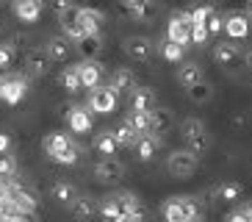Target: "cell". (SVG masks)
I'll list each match as a JSON object with an SVG mask.
<instances>
[{
	"mask_svg": "<svg viewBox=\"0 0 252 222\" xmlns=\"http://www.w3.org/2000/svg\"><path fill=\"white\" fill-rule=\"evenodd\" d=\"M42 150H45L47 158H53L56 164H78L81 158V145L75 139L72 133L67 131H53V133H45V139H42Z\"/></svg>",
	"mask_w": 252,
	"mask_h": 222,
	"instance_id": "obj_1",
	"label": "cell"
},
{
	"mask_svg": "<svg viewBox=\"0 0 252 222\" xmlns=\"http://www.w3.org/2000/svg\"><path fill=\"white\" fill-rule=\"evenodd\" d=\"M161 214L166 222H200L202 211L197 197H189V194H172V197L163 200Z\"/></svg>",
	"mask_w": 252,
	"mask_h": 222,
	"instance_id": "obj_2",
	"label": "cell"
},
{
	"mask_svg": "<svg viewBox=\"0 0 252 222\" xmlns=\"http://www.w3.org/2000/svg\"><path fill=\"white\" fill-rule=\"evenodd\" d=\"M180 136H183V142H186V150H191L194 155H202L208 150V145H211L205 122L197 119V117H189V119L180 122Z\"/></svg>",
	"mask_w": 252,
	"mask_h": 222,
	"instance_id": "obj_3",
	"label": "cell"
},
{
	"mask_svg": "<svg viewBox=\"0 0 252 222\" xmlns=\"http://www.w3.org/2000/svg\"><path fill=\"white\" fill-rule=\"evenodd\" d=\"M166 170L175 178H191L194 172L200 170V155H194L191 150H186V148L172 150L166 155Z\"/></svg>",
	"mask_w": 252,
	"mask_h": 222,
	"instance_id": "obj_4",
	"label": "cell"
},
{
	"mask_svg": "<svg viewBox=\"0 0 252 222\" xmlns=\"http://www.w3.org/2000/svg\"><path fill=\"white\" fill-rule=\"evenodd\" d=\"M166 39L183 47L191 44V11H172L166 20Z\"/></svg>",
	"mask_w": 252,
	"mask_h": 222,
	"instance_id": "obj_5",
	"label": "cell"
},
{
	"mask_svg": "<svg viewBox=\"0 0 252 222\" xmlns=\"http://www.w3.org/2000/svg\"><path fill=\"white\" fill-rule=\"evenodd\" d=\"M117 106H119V95L111 86H103V83H100L97 89H89L86 109H89L92 114H111V111H117Z\"/></svg>",
	"mask_w": 252,
	"mask_h": 222,
	"instance_id": "obj_6",
	"label": "cell"
},
{
	"mask_svg": "<svg viewBox=\"0 0 252 222\" xmlns=\"http://www.w3.org/2000/svg\"><path fill=\"white\" fill-rule=\"evenodd\" d=\"M61 114H64V119H67L69 133L83 136V133H92V128H94V114H92L86 106H64Z\"/></svg>",
	"mask_w": 252,
	"mask_h": 222,
	"instance_id": "obj_7",
	"label": "cell"
},
{
	"mask_svg": "<svg viewBox=\"0 0 252 222\" xmlns=\"http://www.w3.org/2000/svg\"><path fill=\"white\" fill-rule=\"evenodd\" d=\"M28 95V78L25 75H3L0 78V100L6 106H17Z\"/></svg>",
	"mask_w": 252,
	"mask_h": 222,
	"instance_id": "obj_8",
	"label": "cell"
},
{
	"mask_svg": "<svg viewBox=\"0 0 252 222\" xmlns=\"http://www.w3.org/2000/svg\"><path fill=\"white\" fill-rule=\"evenodd\" d=\"M125 172H127V167L119 158H100L94 164V181L97 184H105V186L119 184L125 178Z\"/></svg>",
	"mask_w": 252,
	"mask_h": 222,
	"instance_id": "obj_9",
	"label": "cell"
},
{
	"mask_svg": "<svg viewBox=\"0 0 252 222\" xmlns=\"http://www.w3.org/2000/svg\"><path fill=\"white\" fill-rule=\"evenodd\" d=\"M122 50H125L127 59H133V61H150L153 53H156V44H153L150 37H127L122 42Z\"/></svg>",
	"mask_w": 252,
	"mask_h": 222,
	"instance_id": "obj_10",
	"label": "cell"
},
{
	"mask_svg": "<svg viewBox=\"0 0 252 222\" xmlns=\"http://www.w3.org/2000/svg\"><path fill=\"white\" fill-rule=\"evenodd\" d=\"M78 67V78H81V89H97L103 83V75H105V67L100 61H81Z\"/></svg>",
	"mask_w": 252,
	"mask_h": 222,
	"instance_id": "obj_11",
	"label": "cell"
},
{
	"mask_svg": "<svg viewBox=\"0 0 252 222\" xmlns=\"http://www.w3.org/2000/svg\"><path fill=\"white\" fill-rule=\"evenodd\" d=\"M222 31L230 37V42H236V39H244L250 34V17L244 11H227L224 14V25Z\"/></svg>",
	"mask_w": 252,
	"mask_h": 222,
	"instance_id": "obj_12",
	"label": "cell"
},
{
	"mask_svg": "<svg viewBox=\"0 0 252 222\" xmlns=\"http://www.w3.org/2000/svg\"><path fill=\"white\" fill-rule=\"evenodd\" d=\"M50 67H53V61L45 53V47H36V50H31L25 56V73H28V78H45L50 73Z\"/></svg>",
	"mask_w": 252,
	"mask_h": 222,
	"instance_id": "obj_13",
	"label": "cell"
},
{
	"mask_svg": "<svg viewBox=\"0 0 252 222\" xmlns=\"http://www.w3.org/2000/svg\"><path fill=\"white\" fill-rule=\"evenodd\" d=\"M78 22L83 28V37H94L103 31V22H105V14L97 11V8H89V6H78Z\"/></svg>",
	"mask_w": 252,
	"mask_h": 222,
	"instance_id": "obj_14",
	"label": "cell"
},
{
	"mask_svg": "<svg viewBox=\"0 0 252 222\" xmlns=\"http://www.w3.org/2000/svg\"><path fill=\"white\" fill-rule=\"evenodd\" d=\"M92 148H94V153L100 155V158H117V153H119V145H117V136H114V131H100V133H94Z\"/></svg>",
	"mask_w": 252,
	"mask_h": 222,
	"instance_id": "obj_15",
	"label": "cell"
},
{
	"mask_svg": "<svg viewBox=\"0 0 252 222\" xmlns=\"http://www.w3.org/2000/svg\"><path fill=\"white\" fill-rule=\"evenodd\" d=\"M47 194H50L59 206H72L75 203V197H78V186L72 184V181H56V184H50V189H47Z\"/></svg>",
	"mask_w": 252,
	"mask_h": 222,
	"instance_id": "obj_16",
	"label": "cell"
},
{
	"mask_svg": "<svg viewBox=\"0 0 252 222\" xmlns=\"http://www.w3.org/2000/svg\"><path fill=\"white\" fill-rule=\"evenodd\" d=\"M175 78H178V83L183 89H189V86H194V83L205 81V73H202V67L197 64V61H180Z\"/></svg>",
	"mask_w": 252,
	"mask_h": 222,
	"instance_id": "obj_17",
	"label": "cell"
},
{
	"mask_svg": "<svg viewBox=\"0 0 252 222\" xmlns=\"http://www.w3.org/2000/svg\"><path fill=\"white\" fill-rule=\"evenodd\" d=\"M11 6H14L17 20H23V22H36L39 17H42V11H45V0H14Z\"/></svg>",
	"mask_w": 252,
	"mask_h": 222,
	"instance_id": "obj_18",
	"label": "cell"
},
{
	"mask_svg": "<svg viewBox=\"0 0 252 222\" xmlns=\"http://www.w3.org/2000/svg\"><path fill=\"white\" fill-rule=\"evenodd\" d=\"M158 103L153 86H136L130 92V111H153Z\"/></svg>",
	"mask_w": 252,
	"mask_h": 222,
	"instance_id": "obj_19",
	"label": "cell"
},
{
	"mask_svg": "<svg viewBox=\"0 0 252 222\" xmlns=\"http://www.w3.org/2000/svg\"><path fill=\"white\" fill-rule=\"evenodd\" d=\"M59 22H61V31H64V37L69 42H81L83 39V28H81V22H78V6H72L64 14H59Z\"/></svg>",
	"mask_w": 252,
	"mask_h": 222,
	"instance_id": "obj_20",
	"label": "cell"
},
{
	"mask_svg": "<svg viewBox=\"0 0 252 222\" xmlns=\"http://www.w3.org/2000/svg\"><path fill=\"white\" fill-rule=\"evenodd\" d=\"M114 197H117V203H119V208H122L125 217H144V206H141V200L136 192L119 189V192H114Z\"/></svg>",
	"mask_w": 252,
	"mask_h": 222,
	"instance_id": "obj_21",
	"label": "cell"
},
{
	"mask_svg": "<svg viewBox=\"0 0 252 222\" xmlns=\"http://www.w3.org/2000/svg\"><path fill=\"white\" fill-rule=\"evenodd\" d=\"M108 86H111L117 95H122V92L130 95V92L139 86V83H136V73L133 70H127V67H117V70L111 73V83H108Z\"/></svg>",
	"mask_w": 252,
	"mask_h": 222,
	"instance_id": "obj_22",
	"label": "cell"
},
{
	"mask_svg": "<svg viewBox=\"0 0 252 222\" xmlns=\"http://www.w3.org/2000/svg\"><path fill=\"white\" fill-rule=\"evenodd\" d=\"M69 211H72L75 222H86V220H92V217H97V200L92 197V194H78L75 203L69 206Z\"/></svg>",
	"mask_w": 252,
	"mask_h": 222,
	"instance_id": "obj_23",
	"label": "cell"
},
{
	"mask_svg": "<svg viewBox=\"0 0 252 222\" xmlns=\"http://www.w3.org/2000/svg\"><path fill=\"white\" fill-rule=\"evenodd\" d=\"M133 150H136V158H139V161H153L158 155V150H161V136L144 133V136H139Z\"/></svg>",
	"mask_w": 252,
	"mask_h": 222,
	"instance_id": "obj_24",
	"label": "cell"
},
{
	"mask_svg": "<svg viewBox=\"0 0 252 222\" xmlns=\"http://www.w3.org/2000/svg\"><path fill=\"white\" fill-rule=\"evenodd\" d=\"M45 53L50 56V61L61 64V61H67L69 56H72V44H69L67 37H50V39H47Z\"/></svg>",
	"mask_w": 252,
	"mask_h": 222,
	"instance_id": "obj_25",
	"label": "cell"
},
{
	"mask_svg": "<svg viewBox=\"0 0 252 222\" xmlns=\"http://www.w3.org/2000/svg\"><path fill=\"white\" fill-rule=\"evenodd\" d=\"M122 6H125L127 14L139 22H150L158 14V0H144V3H125V0H122Z\"/></svg>",
	"mask_w": 252,
	"mask_h": 222,
	"instance_id": "obj_26",
	"label": "cell"
},
{
	"mask_svg": "<svg viewBox=\"0 0 252 222\" xmlns=\"http://www.w3.org/2000/svg\"><path fill=\"white\" fill-rule=\"evenodd\" d=\"M241 59V47H238L236 42H219L214 44V61L222 67H230L236 64V61Z\"/></svg>",
	"mask_w": 252,
	"mask_h": 222,
	"instance_id": "obj_27",
	"label": "cell"
},
{
	"mask_svg": "<svg viewBox=\"0 0 252 222\" xmlns=\"http://www.w3.org/2000/svg\"><path fill=\"white\" fill-rule=\"evenodd\" d=\"M97 214L103 217L105 222L125 220V214H122V208H119V203H117V197H114V194H108V197H103L100 203H97Z\"/></svg>",
	"mask_w": 252,
	"mask_h": 222,
	"instance_id": "obj_28",
	"label": "cell"
},
{
	"mask_svg": "<svg viewBox=\"0 0 252 222\" xmlns=\"http://www.w3.org/2000/svg\"><path fill=\"white\" fill-rule=\"evenodd\" d=\"M216 200H222V203H236V200H241V194H244V186L238 184V181H222V184L214 189Z\"/></svg>",
	"mask_w": 252,
	"mask_h": 222,
	"instance_id": "obj_29",
	"label": "cell"
},
{
	"mask_svg": "<svg viewBox=\"0 0 252 222\" xmlns=\"http://www.w3.org/2000/svg\"><path fill=\"white\" fill-rule=\"evenodd\" d=\"M172 125V114L169 109H153L150 111V133L153 136H161V133H166V128Z\"/></svg>",
	"mask_w": 252,
	"mask_h": 222,
	"instance_id": "obj_30",
	"label": "cell"
},
{
	"mask_svg": "<svg viewBox=\"0 0 252 222\" xmlns=\"http://www.w3.org/2000/svg\"><path fill=\"white\" fill-rule=\"evenodd\" d=\"M78 50H81L83 61H94V56H100V50H103V37H100V34L83 37L81 42H78Z\"/></svg>",
	"mask_w": 252,
	"mask_h": 222,
	"instance_id": "obj_31",
	"label": "cell"
},
{
	"mask_svg": "<svg viewBox=\"0 0 252 222\" xmlns=\"http://www.w3.org/2000/svg\"><path fill=\"white\" fill-rule=\"evenodd\" d=\"M114 136H117V145H119V148H136V142H139V133L127 125L125 119H122V122L114 128Z\"/></svg>",
	"mask_w": 252,
	"mask_h": 222,
	"instance_id": "obj_32",
	"label": "cell"
},
{
	"mask_svg": "<svg viewBox=\"0 0 252 222\" xmlns=\"http://www.w3.org/2000/svg\"><path fill=\"white\" fill-rule=\"evenodd\" d=\"M189 92V100L191 103H197V106H202V103H208L211 97H214V86L208 81H200V83H194V86H189L186 89Z\"/></svg>",
	"mask_w": 252,
	"mask_h": 222,
	"instance_id": "obj_33",
	"label": "cell"
},
{
	"mask_svg": "<svg viewBox=\"0 0 252 222\" xmlns=\"http://www.w3.org/2000/svg\"><path fill=\"white\" fill-rule=\"evenodd\" d=\"M125 122L133 128L139 136H144V133H150V111H130L125 117Z\"/></svg>",
	"mask_w": 252,
	"mask_h": 222,
	"instance_id": "obj_34",
	"label": "cell"
},
{
	"mask_svg": "<svg viewBox=\"0 0 252 222\" xmlns=\"http://www.w3.org/2000/svg\"><path fill=\"white\" fill-rule=\"evenodd\" d=\"M61 86L67 89L69 95H75V92H81V78H78V67H64V73L59 75Z\"/></svg>",
	"mask_w": 252,
	"mask_h": 222,
	"instance_id": "obj_35",
	"label": "cell"
},
{
	"mask_svg": "<svg viewBox=\"0 0 252 222\" xmlns=\"http://www.w3.org/2000/svg\"><path fill=\"white\" fill-rule=\"evenodd\" d=\"M161 56L166 61H172V64H180V61H183V56H186V47H183V44H178V42L163 39V42H161Z\"/></svg>",
	"mask_w": 252,
	"mask_h": 222,
	"instance_id": "obj_36",
	"label": "cell"
},
{
	"mask_svg": "<svg viewBox=\"0 0 252 222\" xmlns=\"http://www.w3.org/2000/svg\"><path fill=\"white\" fill-rule=\"evenodd\" d=\"M17 175V158L11 153L0 155V181H11Z\"/></svg>",
	"mask_w": 252,
	"mask_h": 222,
	"instance_id": "obj_37",
	"label": "cell"
},
{
	"mask_svg": "<svg viewBox=\"0 0 252 222\" xmlns=\"http://www.w3.org/2000/svg\"><path fill=\"white\" fill-rule=\"evenodd\" d=\"M224 25V14H219L216 8H211L208 11V20H205V28H208V37H214V34H219Z\"/></svg>",
	"mask_w": 252,
	"mask_h": 222,
	"instance_id": "obj_38",
	"label": "cell"
},
{
	"mask_svg": "<svg viewBox=\"0 0 252 222\" xmlns=\"http://www.w3.org/2000/svg\"><path fill=\"white\" fill-rule=\"evenodd\" d=\"M14 61V44L11 42H0V78H3V70L11 67Z\"/></svg>",
	"mask_w": 252,
	"mask_h": 222,
	"instance_id": "obj_39",
	"label": "cell"
},
{
	"mask_svg": "<svg viewBox=\"0 0 252 222\" xmlns=\"http://www.w3.org/2000/svg\"><path fill=\"white\" fill-rule=\"evenodd\" d=\"M0 222H28L25 214H11V211H3L0 214Z\"/></svg>",
	"mask_w": 252,
	"mask_h": 222,
	"instance_id": "obj_40",
	"label": "cell"
},
{
	"mask_svg": "<svg viewBox=\"0 0 252 222\" xmlns=\"http://www.w3.org/2000/svg\"><path fill=\"white\" fill-rule=\"evenodd\" d=\"M53 6H56V14H64V11L72 8L75 3H72V0H53Z\"/></svg>",
	"mask_w": 252,
	"mask_h": 222,
	"instance_id": "obj_41",
	"label": "cell"
},
{
	"mask_svg": "<svg viewBox=\"0 0 252 222\" xmlns=\"http://www.w3.org/2000/svg\"><path fill=\"white\" fill-rule=\"evenodd\" d=\"M8 150H11V139H8L6 133H0V155L8 153Z\"/></svg>",
	"mask_w": 252,
	"mask_h": 222,
	"instance_id": "obj_42",
	"label": "cell"
},
{
	"mask_svg": "<svg viewBox=\"0 0 252 222\" xmlns=\"http://www.w3.org/2000/svg\"><path fill=\"white\" fill-rule=\"evenodd\" d=\"M224 222H247V220H244V214L236 208V211H230V214L224 217Z\"/></svg>",
	"mask_w": 252,
	"mask_h": 222,
	"instance_id": "obj_43",
	"label": "cell"
},
{
	"mask_svg": "<svg viewBox=\"0 0 252 222\" xmlns=\"http://www.w3.org/2000/svg\"><path fill=\"white\" fill-rule=\"evenodd\" d=\"M238 211L244 214V220H247V222H252V200H250V203H244V206L238 208Z\"/></svg>",
	"mask_w": 252,
	"mask_h": 222,
	"instance_id": "obj_44",
	"label": "cell"
},
{
	"mask_svg": "<svg viewBox=\"0 0 252 222\" xmlns=\"http://www.w3.org/2000/svg\"><path fill=\"white\" fill-rule=\"evenodd\" d=\"M244 64H247V67H250V70H252V47H250V50L244 53Z\"/></svg>",
	"mask_w": 252,
	"mask_h": 222,
	"instance_id": "obj_45",
	"label": "cell"
},
{
	"mask_svg": "<svg viewBox=\"0 0 252 222\" xmlns=\"http://www.w3.org/2000/svg\"><path fill=\"white\" fill-rule=\"evenodd\" d=\"M119 222H144V217H125V220H119Z\"/></svg>",
	"mask_w": 252,
	"mask_h": 222,
	"instance_id": "obj_46",
	"label": "cell"
},
{
	"mask_svg": "<svg viewBox=\"0 0 252 222\" xmlns=\"http://www.w3.org/2000/svg\"><path fill=\"white\" fill-rule=\"evenodd\" d=\"M247 17H250V22H252V0H247V11H244Z\"/></svg>",
	"mask_w": 252,
	"mask_h": 222,
	"instance_id": "obj_47",
	"label": "cell"
},
{
	"mask_svg": "<svg viewBox=\"0 0 252 222\" xmlns=\"http://www.w3.org/2000/svg\"><path fill=\"white\" fill-rule=\"evenodd\" d=\"M125 3H144V0H125Z\"/></svg>",
	"mask_w": 252,
	"mask_h": 222,
	"instance_id": "obj_48",
	"label": "cell"
},
{
	"mask_svg": "<svg viewBox=\"0 0 252 222\" xmlns=\"http://www.w3.org/2000/svg\"><path fill=\"white\" fill-rule=\"evenodd\" d=\"M3 211H6V208H3V200H0V214H3Z\"/></svg>",
	"mask_w": 252,
	"mask_h": 222,
	"instance_id": "obj_49",
	"label": "cell"
},
{
	"mask_svg": "<svg viewBox=\"0 0 252 222\" xmlns=\"http://www.w3.org/2000/svg\"><path fill=\"white\" fill-rule=\"evenodd\" d=\"M3 3H6V0H0V6H3Z\"/></svg>",
	"mask_w": 252,
	"mask_h": 222,
	"instance_id": "obj_50",
	"label": "cell"
},
{
	"mask_svg": "<svg viewBox=\"0 0 252 222\" xmlns=\"http://www.w3.org/2000/svg\"><path fill=\"white\" fill-rule=\"evenodd\" d=\"M0 186H3V181H0Z\"/></svg>",
	"mask_w": 252,
	"mask_h": 222,
	"instance_id": "obj_51",
	"label": "cell"
}]
</instances>
